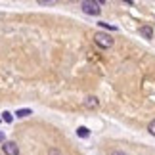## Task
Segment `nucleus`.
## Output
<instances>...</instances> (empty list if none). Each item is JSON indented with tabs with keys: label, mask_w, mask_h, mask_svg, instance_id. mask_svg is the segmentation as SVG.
I'll return each mask as SVG.
<instances>
[{
	"label": "nucleus",
	"mask_w": 155,
	"mask_h": 155,
	"mask_svg": "<svg viewBox=\"0 0 155 155\" xmlns=\"http://www.w3.org/2000/svg\"><path fill=\"white\" fill-rule=\"evenodd\" d=\"M77 136H79V138H88V136H90V130L86 127H79L77 128Z\"/></svg>",
	"instance_id": "nucleus-6"
},
{
	"label": "nucleus",
	"mask_w": 155,
	"mask_h": 155,
	"mask_svg": "<svg viewBox=\"0 0 155 155\" xmlns=\"http://www.w3.org/2000/svg\"><path fill=\"white\" fill-rule=\"evenodd\" d=\"M111 155H128V153H124L121 150H115V151H111Z\"/></svg>",
	"instance_id": "nucleus-12"
},
{
	"label": "nucleus",
	"mask_w": 155,
	"mask_h": 155,
	"mask_svg": "<svg viewBox=\"0 0 155 155\" xmlns=\"http://www.w3.org/2000/svg\"><path fill=\"white\" fill-rule=\"evenodd\" d=\"M48 155H63V153L59 151V150H56V147H50V150H48Z\"/></svg>",
	"instance_id": "nucleus-11"
},
{
	"label": "nucleus",
	"mask_w": 155,
	"mask_h": 155,
	"mask_svg": "<svg viewBox=\"0 0 155 155\" xmlns=\"http://www.w3.org/2000/svg\"><path fill=\"white\" fill-rule=\"evenodd\" d=\"M81 8L84 14L88 15H100V12H102V8H100V2H92V0H84V2L81 4Z\"/></svg>",
	"instance_id": "nucleus-1"
},
{
	"label": "nucleus",
	"mask_w": 155,
	"mask_h": 155,
	"mask_svg": "<svg viewBox=\"0 0 155 155\" xmlns=\"http://www.w3.org/2000/svg\"><path fill=\"white\" fill-rule=\"evenodd\" d=\"M147 130H150V134H151V136H155V119H153L150 124H147Z\"/></svg>",
	"instance_id": "nucleus-10"
},
{
	"label": "nucleus",
	"mask_w": 155,
	"mask_h": 155,
	"mask_svg": "<svg viewBox=\"0 0 155 155\" xmlns=\"http://www.w3.org/2000/svg\"><path fill=\"white\" fill-rule=\"evenodd\" d=\"M31 109H17L15 111V117H19V119H23V117H29V115H31Z\"/></svg>",
	"instance_id": "nucleus-7"
},
{
	"label": "nucleus",
	"mask_w": 155,
	"mask_h": 155,
	"mask_svg": "<svg viewBox=\"0 0 155 155\" xmlns=\"http://www.w3.org/2000/svg\"><path fill=\"white\" fill-rule=\"evenodd\" d=\"M2 121H6V123H12V121H14V117H12L10 111H4L2 113Z\"/></svg>",
	"instance_id": "nucleus-9"
},
{
	"label": "nucleus",
	"mask_w": 155,
	"mask_h": 155,
	"mask_svg": "<svg viewBox=\"0 0 155 155\" xmlns=\"http://www.w3.org/2000/svg\"><path fill=\"white\" fill-rule=\"evenodd\" d=\"M40 4H48L50 6V4H54V0H40Z\"/></svg>",
	"instance_id": "nucleus-13"
},
{
	"label": "nucleus",
	"mask_w": 155,
	"mask_h": 155,
	"mask_svg": "<svg viewBox=\"0 0 155 155\" xmlns=\"http://www.w3.org/2000/svg\"><path fill=\"white\" fill-rule=\"evenodd\" d=\"M0 121H2V119H0Z\"/></svg>",
	"instance_id": "nucleus-14"
},
{
	"label": "nucleus",
	"mask_w": 155,
	"mask_h": 155,
	"mask_svg": "<svg viewBox=\"0 0 155 155\" xmlns=\"http://www.w3.org/2000/svg\"><path fill=\"white\" fill-rule=\"evenodd\" d=\"M82 105H84L86 109H98V107H100V100L96 96H88L84 102H82Z\"/></svg>",
	"instance_id": "nucleus-4"
},
{
	"label": "nucleus",
	"mask_w": 155,
	"mask_h": 155,
	"mask_svg": "<svg viewBox=\"0 0 155 155\" xmlns=\"http://www.w3.org/2000/svg\"><path fill=\"white\" fill-rule=\"evenodd\" d=\"M2 151L6 155H19V146L15 142H4L2 144Z\"/></svg>",
	"instance_id": "nucleus-3"
},
{
	"label": "nucleus",
	"mask_w": 155,
	"mask_h": 155,
	"mask_svg": "<svg viewBox=\"0 0 155 155\" xmlns=\"http://www.w3.org/2000/svg\"><path fill=\"white\" fill-rule=\"evenodd\" d=\"M94 42H96L100 48H111L113 46V37H109L107 33H96Z\"/></svg>",
	"instance_id": "nucleus-2"
},
{
	"label": "nucleus",
	"mask_w": 155,
	"mask_h": 155,
	"mask_svg": "<svg viewBox=\"0 0 155 155\" xmlns=\"http://www.w3.org/2000/svg\"><path fill=\"white\" fill-rule=\"evenodd\" d=\"M140 33H142V37H146V38H151L153 37V29L150 25H144V27L140 29Z\"/></svg>",
	"instance_id": "nucleus-5"
},
{
	"label": "nucleus",
	"mask_w": 155,
	"mask_h": 155,
	"mask_svg": "<svg viewBox=\"0 0 155 155\" xmlns=\"http://www.w3.org/2000/svg\"><path fill=\"white\" fill-rule=\"evenodd\" d=\"M98 25L102 29H107V31H117V27H113V25H109V23H105V21H98Z\"/></svg>",
	"instance_id": "nucleus-8"
}]
</instances>
